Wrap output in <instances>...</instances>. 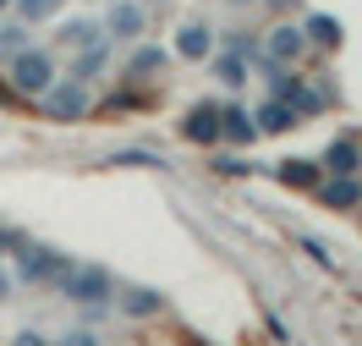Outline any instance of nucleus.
<instances>
[{
  "instance_id": "5701e85b",
  "label": "nucleus",
  "mask_w": 362,
  "mask_h": 346,
  "mask_svg": "<svg viewBox=\"0 0 362 346\" xmlns=\"http://www.w3.org/2000/svg\"><path fill=\"white\" fill-rule=\"evenodd\" d=\"M11 297V275H6V270H0V302Z\"/></svg>"
},
{
  "instance_id": "39448f33",
  "label": "nucleus",
  "mask_w": 362,
  "mask_h": 346,
  "mask_svg": "<svg viewBox=\"0 0 362 346\" xmlns=\"http://www.w3.org/2000/svg\"><path fill=\"white\" fill-rule=\"evenodd\" d=\"M264 50H269V67H291V61H302V50H308V33L291 28V23H280Z\"/></svg>"
},
{
  "instance_id": "a211bd4d",
  "label": "nucleus",
  "mask_w": 362,
  "mask_h": 346,
  "mask_svg": "<svg viewBox=\"0 0 362 346\" xmlns=\"http://www.w3.org/2000/svg\"><path fill=\"white\" fill-rule=\"evenodd\" d=\"M110 165H148V171H165V160H159V154H143V149H127V154H115Z\"/></svg>"
},
{
  "instance_id": "f257e3e1",
  "label": "nucleus",
  "mask_w": 362,
  "mask_h": 346,
  "mask_svg": "<svg viewBox=\"0 0 362 346\" xmlns=\"http://www.w3.org/2000/svg\"><path fill=\"white\" fill-rule=\"evenodd\" d=\"M61 286H66V297L77 302L88 319H99V313H105V302L115 297V280L105 275V270H77V275L66 270V280H61Z\"/></svg>"
},
{
  "instance_id": "0eeeda50",
  "label": "nucleus",
  "mask_w": 362,
  "mask_h": 346,
  "mask_svg": "<svg viewBox=\"0 0 362 346\" xmlns=\"http://www.w3.org/2000/svg\"><path fill=\"white\" fill-rule=\"evenodd\" d=\"M143 23H148V17L137 11L132 0H115L110 17H105V33H110V39H137V33H143Z\"/></svg>"
},
{
  "instance_id": "aec40b11",
  "label": "nucleus",
  "mask_w": 362,
  "mask_h": 346,
  "mask_svg": "<svg viewBox=\"0 0 362 346\" xmlns=\"http://www.w3.org/2000/svg\"><path fill=\"white\" fill-rule=\"evenodd\" d=\"M220 77H226V83H247V67H242V55H226V61H220Z\"/></svg>"
},
{
  "instance_id": "b1692460",
  "label": "nucleus",
  "mask_w": 362,
  "mask_h": 346,
  "mask_svg": "<svg viewBox=\"0 0 362 346\" xmlns=\"http://www.w3.org/2000/svg\"><path fill=\"white\" fill-rule=\"evenodd\" d=\"M0 105H11V88H6V83H0Z\"/></svg>"
},
{
  "instance_id": "f3484780",
  "label": "nucleus",
  "mask_w": 362,
  "mask_h": 346,
  "mask_svg": "<svg viewBox=\"0 0 362 346\" xmlns=\"http://www.w3.org/2000/svg\"><path fill=\"white\" fill-rule=\"evenodd\" d=\"M55 11H61V0H17V17L23 23H49Z\"/></svg>"
},
{
  "instance_id": "6ab92c4d",
  "label": "nucleus",
  "mask_w": 362,
  "mask_h": 346,
  "mask_svg": "<svg viewBox=\"0 0 362 346\" xmlns=\"http://www.w3.org/2000/svg\"><path fill=\"white\" fill-rule=\"evenodd\" d=\"M61 39H66V45H88V39H99V33H93L88 23H66V28H61Z\"/></svg>"
},
{
  "instance_id": "6e6552de",
  "label": "nucleus",
  "mask_w": 362,
  "mask_h": 346,
  "mask_svg": "<svg viewBox=\"0 0 362 346\" xmlns=\"http://www.w3.org/2000/svg\"><path fill=\"white\" fill-rule=\"evenodd\" d=\"M318 198H324L329 209H351V204L362 198V187H357V176H351V171H335L329 182H318Z\"/></svg>"
},
{
  "instance_id": "f8f14e48",
  "label": "nucleus",
  "mask_w": 362,
  "mask_h": 346,
  "mask_svg": "<svg viewBox=\"0 0 362 346\" xmlns=\"http://www.w3.org/2000/svg\"><path fill=\"white\" fill-rule=\"evenodd\" d=\"M280 182H286V187H318V182H324V165H313V160H286V165H280Z\"/></svg>"
},
{
  "instance_id": "1a4fd4ad",
  "label": "nucleus",
  "mask_w": 362,
  "mask_h": 346,
  "mask_svg": "<svg viewBox=\"0 0 362 346\" xmlns=\"http://www.w3.org/2000/svg\"><path fill=\"white\" fill-rule=\"evenodd\" d=\"M252 121H258V132H291V127L302 121V115H296L291 105H286V99H264Z\"/></svg>"
},
{
  "instance_id": "7ed1b4c3",
  "label": "nucleus",
  "mask_w": 362,
  "mask_h": 346,
  "mask_svg": "<svg viewBox=\"0 0 362 346\" xmlns=\"http://www.w3.org/2000/svg\"><path fill=\"white\" fill-rule=\"evenodd\" d=\"M55 83V67H49L45 50H23L17 61H11V88L17 93H45Z\"/></svg>"
},
{
  "instance_id": "4be33fe9",
  "label": "nucleus",
  "mask_w": 362,
  "mask_h": 346,
  "mask_svg": "<svg viewBox=\"0 0 362 346\" xmlns=\"http://www.w3.org/2000/svg\"><path fill=\"white\" fill-rule=\"evenodd\" d=\"M11 248H17V231H6V226H0V253H11Z\"/></svg>"
},
{
  "instance_id": "2eb2a0df",
  "label": "nucleus",
  "mask_w": 362,
  "mask_h": 346,
  "mask_svg": "<svg viewBox=\"0 0 362 346\" xmlns=\"http://www.w3.org/2000/svg\"><path fill=\"white\" fill-rule=\"evenodd\" d=\"M121 313H127V319H148V313H159V292H127V297H121Z\"/></svg>"
},
{
  "instance_id": "20e7f679",
  "label": "nucleus",
  "mask_w": 362,
  "mask_h": 346,
  "mask_svg": "<svg viewBox=\"0 0 362 346\" xmlns=\"http://www.w3.org/2000/svg\"><path fill=\"white\" fill-rule=\"evenodd\" d=\"M181 132H187V143L214 149V143H220V105H214V99H198L192 110L181 115Z\"/></svg>"
},
{
  "instance_id": "ddd939ff",
  "label": "nucleus",
  "mask_w": 362,
  "mask_h": 346,
  "mask_svg": "<svg viewBox=\"0 0 362 346\" xmlns=\"http://www.w3.org/2000/svg\"><path fill=\"white\" fill-rule=\"evenodd\" d=\"M324 171H357V143L335 138L329 149H324Z\"/></svg>"
},
{
  "instance_id": "423d86ee",
  "label": "nucleus",
  "mask_w": 362,
  "mask_h": 346,
  "mask_svg": "<svg viewBox=\"0 0 362 346\" xmlns=\"http://www.w3.org/2000/svg\"><path fill=\"white\" fill-rule=\"evenodd\" d=\"M258 138V121L242 105H220V143H252Z\"/></svg>"
},
{
  "instance_id": "f03ea898",
  "label": "nucleus",
  "mask_w": 362,
  "mask_h": 346,
  "mask_svg": "<svg viewBox=\"0 0 362 346\" xmlns=\"http://www.w3.org/2000/svg\"><path fill=\"white\" fill-rule=\"evenodd\" d=\"M17 270H23V280H66V258L55 253V248H39V242H23L17 236Z\"/></svg>"
},
{
  "instance_id": "4468645a",
  "label": "nucleus",
  "mask_w": 362,
  "mask_h": 346,
  "mask_svg": "<svg viewBox=\"0 0 362 346\" xmlns=\"http://www.w3.org/2000/svg\"><path fill=\"white\" fill-rule=\"evenodd\" d=\"M105 55H110V50L99 45V39H88V45L77 50V67H71V77H77V83H83V77H93V71L105 67Z\"/></svg>"
},
{
  "instance_id": "a878e982",
  "label": "nucleus",
  "mask_w": 362,
  "mask_h": 346,
  "mask_svg": "<svg viewBox=\"0 0 362 346\" xmlns=\"http://www.w3.org/2000/svg\"><path fill=\"white\" fill-rule=\"evenodd\" d=\"M6 6H11V0H0V11H6Z\"/></svg>"
},
{
  "instance_id": "412c9836",
  "label": "nucleus",
  "mask_w": 362,
  "mask_h": 346,
  "mask_svg": "<svg viewBox=\"0 0 362 346\" xmlns=\"http://www.w3.org/2000/svg\"><path fill=\"white\" fill-rule=\"evenodd\" d=\"M159 61H165V55H159V50H137V61H132V71H137V77H148V71H159Z\"/></svg>"
},
{
  "instance_id": "9b49d317",
  "label": "nucleus",
  "mask_w": 362,
  "mask_h": 346,
  "mask_svg": "<svg viewBox=\"0 0 362 346\" xmlns=\"http://www.w3.org/2000/svg\"><path fill=\"white\" fill-rule=\"evenodd\" d=\"M209 50H214V33H209L204 23H187L176 33V55H187V61H204Z\"/></svg>"
},
{
  "instance_id": "9d476101",
  "label": "nucleus",
  "mask_w": 362,
  "mask_h": 346,
  "mask_svg": "<svg viewBox=\"0 0 362 346\" xmlns=\"http://www.w3.org/2000/svg\"><path fill=\"white\" fill-rule=\"evenodd\" d=\"M49 110L55 115H83L88 110V99H83V83H77V77H71V83H49Z\"/></svg>"
},
{
  "instance_id": "dca6fc26",
  "label": "nucleus",
  "mask_w": 362,
  "mask_h": 346,
  "mask_svg": "<svg viewBox=\"0 0 362 346\" xmlns=\"http://www.w3.org/2000/svg\"><path fill=\"white\" fill-rule=\"evenodd\" d=\"M302 33H308L313 45H324V50L340 45V23H335V17H308V28H302Z\"/></svg>"
},
{
  "instance_id": "393cba45",
  "label": "nucleus",
  "mask_w": 362,
  "mask_h": 346,
  "mask_svg": "<svg viewBox=\"0 0 362 346\" xmlns=\"http://www.w3.org/2000/svg\"><path fill=\"white\" fill-rule=\"evenodd\" d=\"M230 6H252V0H230Z\"/></svg>"
}]
</instances>
